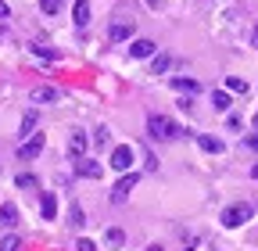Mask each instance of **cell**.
I'll return each mask as SVG.
<instances>
[{
  "instance_id": "1",
  "label": "cell",
  "mask_w": 258,
  "mask_h": 251,
  "mask_svg": "<svg viewBox=\"0 0 258 251\" xmlns=\"http://www.w3.org/2000/svg\"><path fill=\"white\" fill-rule=\"evenodd\" d=\"M147 133H151L154 140H172V137H179L176 122L165 118V115H151V118H147Z\"/></svg>"
},
{
  "instance_id": "2",
  "label": "cell",
  "mask_w": 258,
  "mask_h": 251,
  "mask_svg": "<svg viewBox=\"0 0 258 251\" xmlns=\"http://www.w3.org/2000/svg\"><path fill=\"white\" fill-rule=\"evenodd\" d=\"M247 219H251V205H244V201H237V205H230V208H222V226H226V230L244 226Z\"/></svg>"
},
{
  "instance_id": "3",
  "label": "cell",
  "mask_w": 258,
  "mask_h": 251,
  "mask_svg": "<svg viewBox=\"0 0 258 251\" xmlns=\"http://www.w3.org/2000/svg\"><path fill=\"white\" fill-rule=\"evenodd\" d=\"M43 144H47V137H43V133H32V137H25V140L18 144V158H22V162H32V158H40Z\"/></svg>"
},
{
  "instance_id": "4",
  "label": "cell",
  "mask_w": 258,
  "mask_h": 251,
  "mask_svg": "<svg viewBox=\"0 0 258 251\" xmlns=\"http://www.w3.org/2000/svg\"><path fill=\"white\" fill-rule=\"evenodd\" d=\"M108 165H111L115 172H129V169H133V147H125V144H122V147H115Z\"/></svg>"
},
{
  "instance_id": "5",
  "label": "cell",
  "mask_w": 258,
  "mask_h": 251,
  "mask_svg": "<svg viewBox=\"0 0 258 251\" xmlns=\"http://www.w3.org/2000/svg\"><path fill=\"white\" fill-rule=\"evenodd\" d=\"M137 179H140L137 172H125V176H122V179H118V183L111 186V201H118V205H122V201L129 198V191L137 186Z\"/></svg>"
},
{
  "instance_id": "6",
  "label": "cell",
  "mask_w": 258,
  "mask_h": 251,
  "mask_svg": "<svg viewBox=\"0 0 258 251\" xmlns=\"http://www.w3.org/2000/svg\"><path fill=\"white\" fill-rule=\"evenodd\" d=\"M76 176H83V179H101L104 169H101V162H93V158H76Z\"/></svg>"
},
{
  "instance_id": "7",
  "label": "cell",
  "mask_w": 258,
  "mask_h": 251,
  "mask_svg": "<svg viewBox=\"0 0 258 251\" xmlns=\"http://www.w3.org/2000/svg\"><path fill=\"white\" fill-rule=\"evenodd\" d=\"M133 36V22H111L108 25V43H122Z\"/></svg>"
},
{
  "instance_id": "8",
  "label": "cell",
  "mask_w": 258,
  "mask_h": 251,
  "mask_svg": "<svg viewBox=\"0 0 258 251\" xmlns=\"http://www.w3.org/2000/svg\"><path fill=\"white\" fill-rule=\"evenodd\" d=\"M72 22H76V29H86V25H90V0H76Z\"/></svg>"
},
{
  "instance_id": "9",
  "label": "cell",
  "mask_w": 258,
  "mask_h": 251,
  "mask_svg": "<svg viewBox=\"0 0 258 251\" xmlns=\"http://www.w3.org/2000/svg\"><path fill=\"white\" fill-rule=\"evenodd\" d=\"M154 50H158L154 40H133V43H129V54H133V57H154Z\"/></svg>"
},
{
  "instance_id": "10",
  "label": "cell",
  "mask_w": 258,
  "mask_h": 251,
  "mask_svg": "<svg viewBox=\"0 0 258 251\" xmlns=\"http://www.w3.org/2000/svg\"><path fill=\"white\" fill-rule=\"evenodd\" d=\"M57 97H61V93L54 86H36V90H32V101H36V104H54Z\"/></svg>"
},
{
  "instance_id": "11",
  "label": "cell",
  "mask_w": 258,
  "mask_h": 251,
  "mask_svg": "<svg viewBox=\"0 0 258 251\" xmlns=\"http://www.w3.org/2000/svg\"><path fill=\"white\" fill-rule=\"evenodd\" d=\"M198 147L208 151V154H222V140L219 137H208V133H198Z\"/></svg>"
},
{
  "instance_id": "12",
  "label": "cell",
  "mask_w": 258,
  "mask_h": 251,
  "mask_svg": "<svg viewBox=\"0 0 258 251\" xmlns=\"http://www.w3.org/2000/svg\"><path fill=\"white\" fill-rule=\"evenodd\" d=\"M15 223H18V208H15V205H0V226L11 230Z\"/></svg>"
},
{
  "instance_id": "13",
  "label": "cell",
  "mask_w": 258,
  "mask_h": 251,
  "mask_svg": "<svg viewBox=\"0 0 258 251\" xmlns=\"http://www.w3.org/2000/svg\"><path fill=\"white\" fill-rule=\"evenodd\" d=\"M172 86H176L179 93H198V90H201V83H198V79H190V76H176Z\"/></svg>"
},
{
  "instance_id": "14",
  "label": "cell",
  "mask_w": 258,
  "mask_h": 251,
  "mask_svg": "<svg viewBox=\"0 0 258 251\" xmlns=\"http://www.w3.org/2000/svg\"><path fill=\"white\" fill-rule=\"evenodd\" d=\"M83 151H86V137L76 130V133L69 137V154H72V158H83Z\"/></svg>"
},
{
  "instance_id": "15",
  "label": "cell",
  "mask_w": 258,
  "mask_h": 251,
  "mask_svg": "<svg viewBox=\"0 0 258 251\" xmlns=\"http://www.w3.org/2000/svg\"><path fill=\"white\" fill-rule=\"evenodd\" d=\"M15 186H18V191H36L40 179L32 176V172H18V176H15Z\"/></svg>"
},
{
  "instance_id": "16",
  "label": "cell",
  "mask_w": 258,
  "mask_h": 251,
  "mask_svg": "<svg viewBox=\"0 0 258 251\" xmlns=\"http://www.w3.org/2000/svg\"><path fill=\"white\" fill-rule=\"evenodd\" d=\"M40 212H43V219H54V215H57V198H54V194H43Z\"/></svg>"
},
{
  "instance_id": "17",
  "label": "cell",
  "mask_w": 258,
  "mask_h": 251,
  "mask_svg": "<svg viewBox=\"0 0 258 251\" xmlns=\"http://www.w3.org/2000/svg\"><path fill=\"white\" fill-rule=\"evenodd\" d=\"M104 244H108V247H122V244H125V233H122L118 226H111V230H104Z\"/></svg>"
},
{
  "instance_id": "18",
  "label": "cell",
  "mask_w": 258,
  "mask_h": 251,
  "mask_svg": "<svg viewBox=\"0 0 258 251\" xmlns=\"http://www.w3.org/2000/svg\"><path fill=\"white\" fill-rule=\"evenodd\" d=\"M36 118H40L36 111H25V118H22V133H18V137H32V133H36Z\"/></svg>"
},
{
  "instance_id": "19",
  "label": "cell",
  "mask_w": 258,
  "mask_h": 251,
  "mask_svg": "<svg viewBox=\"0 0 258 251\" xmlns=\"http://www.w3.org/2000/svg\"><path fill=\"white\" fill-rule=\"evenodd\" d=\"M169 65H172V57H169V54H154V61H151V72H154V76H161Z\"/></svg>"
},
{
  "instance_id": "20",
  "label": "cell",
  "mask_w": 258,
  "mask_h": 251,
  "mask_svg": "<svg viewBox=\"0 0 258 251\" xmlns=\"http://www.w3.org/2000/svg\"><path fill=\"white\" fill-rule=\"evenodd\" d=\"M212 104H215V111H230V93L215 90V93H212Z\"/></svg>"
},
{
  "instance_id": "21",
  "label": "cell",
  "mask_w": 258,
  "mask_h": 251,
  "mask_svg": "<svg viewBox=\"0 0 258 251\" xmlns=\"http://www.w3.org/2000/svg\"><path fill=\"white\" fill-rule=\"evenodd\" d=\"M22 247V240H18V233H8L4 240H0V251H18Z\"/></svg>"
},
{
  "instance_id": "22",
  "label": "cell",
  "mask_w": 258,
  "mask_h": 251,
  "mask_svg": "<svg viewBox=\"0 0 258 251\" xmlns=\"http://www.w3.org/2000/svg\"><path fill=\"white\" fill-rule=\"evenodd\" d=\"M61 4H64V0H40V11H43V15H57Z\"/></svg>"
},
{
  "instance_id": "23",
  "label": "cell",
  "mask_w": 258,
  "mask_h": 251,
  "mask_svg": "<svg viewBox=\"0 0 258 251\" xmlns=\"http://www.w3.org/2000/svg\"><path fill=\"white\" fill-rule=\"evenodd\" d=\"M226 86H230L233 93H244V90H247V83H244V79H237V76H230V79H226Z\"/></svg>"
},
{
  "instance_id": "24",
  "label": "cell",
  "mask_w": 258,
  "mask_h": 251,
  "mask_svg": "<svg viewBox=\"0 0 258 251\" xmlns=\"http://www.w3.org/2000/svg\"><path fill=\"white\" fill-rule=\"evenodd\" d=\"M32 54H36V57H50V61L57 57L54 50H47V47H40V43H32Z\"/></svg>"
},
{
  "instance_id": "25",
  "label": "cell",
  "mask_w": 258,
  "mask_h": 251,
  "mask_svg": "<svg viewBox=\"0 0 258 251\" xmlns=\"http://www.w3.org/2000/svg\"><path fill=\"white\" fill-rule=\"evenodd\" d=\"M83 223H86V219H83V208L72 205V226H83Z\"/></svg>"
},
{
  "instance_id": "26",
  "label": "cell",
  "mask_w": 258,
  "mask_h": 251,
  "mask_svg": "<svg viewBox=\"0 0 258 251\" xmlns=\"http://www.w3.org/2000/svg\"><path fill=\"white\" fill-rule=\"evenodd\" d=\"M144 162H147V172H154V169H158V158H154L147 147H144Z\"/></svg>"
},
{
  "instance_id": "27",
  "label": "cell",
  "mask_w": 258,
  "mask_h": 251,
  "mask_svg": "<svg viewBox=\"0 0 258 251\" xmlns=\"http://www.w3.org/2000/svg\"><path fill=\"white\" fill-rule=\"evenodd\" d=\"M79 251H97V244H93V240H86V237H83V240H79Z\"/></svg>"
},
{
  "instance_id": "28",
  "label": "cell",
  "mask_w": 258,
  "mask_h": 251,
  "mask_svg": "<svg viewBox=\"0 0 258 251\" xmlns=\"http://www.w3.org/2000/svg\"><path fill=\"white\" fill-rule=\"evenodd\" d=\"M244 147H251V151H258V137H244Z\"/></svg>"
},
{
  "instance_id": "29",
  "label": "cell",
  "mask_w": 258,
  "mask_h": 251,
  "mask_svg": "<svg viewBox=\"0 0 258 251\" xmlns=\"http://www.w3.org/2000/svg\"><path fill=\"white\" fill-rule=\"evenodd\" d=\"M8 18V4H4V0H0V22H4Z\"/></svg>"
},
{
  "instance_id": "30",
  "label": "cell",
  "mask_w": 258,
  "mask_h": 251,
  "mask_svg": "<svg viewBox=\"0 0 258 251\" xmlns=\"http://www.w3.org/2000/svg\"><path fill=\"white\" fill-rule=\"evenodd\" d=\"M147 4H151V8H165V0H147Z\"/></svg>"
},
{
  "instance_id": "31",
  "label": "cell",
  "mask_w": 258,
  "mask_h": 251,
  "mask_svg": "<svg viewBox=\"0 0 258 251\" xmlns=\"http://www.w3.org/2000/svg\"><path fill=\"white\" fill-rule=\"evenodd\" d=\"M251 179H258V162H254V165H251Z\"/></svg>"
},
{
  "instance_id": "32",
  "label": "cell",
  "mask_w": 258,
  "mask_h": 251,
  "mask_svg": "<svg viewBox=\"0 0 258 251\" xmlns=\"http://www.w3.org/2000/svg\"><path fill=\"white\" fill-rule=\"evenodd\" d=\"M147 251H161V244H151V247H147Z\"/></svg>"
},
{
  "instance_id": "33",
  "label": "cell",
  "mask_w": 258,
  "mask_h": 251,
  "mask_svg": "<svg viewBox=\"0 0 258 251\" xmlns=\"http://www.w3.org/2000/svg\"><path fill=\"white\" fill-rule=\"evenodd\" d=\"M251 40H254V43H258V29H254V33H251Z\"/></svg>"
}]
</instances>
